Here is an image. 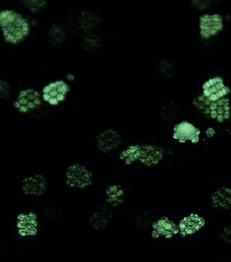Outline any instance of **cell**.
I'll use <instances>...</instances> for the list:
<instances>
[{
    "label": "cell",
    "mask_w": 231,
    "mask_h": 262,
    "mask_svg": "<svg viewBox=\"0 0 231 262\" xmlns=\"http://www.w3.org/2000/svg\"><path fill=\"white\" fill-rule=\"evenodd\" d=\"M0 25L5 39L16 43L29 32V24L20 13L11 10H4L0 13Z\"/></svg>",
    "instance_id": "6da1fadb"
},
{
    "label": "cell",
    "mask_w": 231,
    "mask_h": 262,
    "mask_svg": "<svg viewBox=\"0 0 231 262\" xmlns=\"http://www.w3.org/2000/svg\"><path fill=\"white\" fill-rule=\"evenodd\" d=\"M66 182L71 187L83 189L91 184L92 174L84 166L73 164L66 170Z\"/></svg>",
    "instance_id": "7a4b0ae2"
},
{
    "label": "cell",
    "mask_w": 231,
    "mask_h": 262,
    "mask_svg": "<svg viewBox=\"0 0 231 262\" xmlns=\"http://www.w3.org/2000/svg\"><path fill=\"white\" fill-rule=\"evenodd\" d=\"M119 132L113 128L102 132L96 138V145L99 150L107 154L115 150L121 143Z\"/></svg>",
    "instance_id": "3957f363"
},
{
    "label": "cell",
    "mask_w": 231,
    "mask_h": 262,
    "mask_svg": "<svg viewBox=\"0 0 231 262\" xmlns=\"http://www.w3.org/2000/svg\"><path fill=\"white\" fill-rule=\"evenodd\" d=\"M41 103L39 93L32 88L22 90L14 105L20 112L28 113L37 108Z\"/></svg>",
    "instance_id": "277c9868"
},
{
    "label": "cell",
    "mask_w": 231,
    "mask_h": 262,
    "mask_svg": "<svg viewBox=\"0 0 231 262\" xmlns=\"http://www.w3.org/2000/svg\"><path fill=\"white\" fill-rule=\"evenodd\" d=\"M16 226L18 234L21 237L34 236L38 231L37 216L33 212L18 214Z\"/></svg>",
    "instance_id": "5b68a950"
},
{
    "label": "cell",
    "mask_w": 231,
    "mask_h": 262,
    "mask_svg": "<svg viewBox=\"0 0 231 262\" xmlns=\"http://www.w3.org/2000/svg\"><path fill=\"white\" fill-rule=\"evenodd\" d=\"M68 90L67 83L62 80H57L43 87V98L50 104L56 105L63 100Z\"/></svg>",
    "instance_id": "8992f818"
},
{
    "label": "cell",
    "mask_w": 231,
    "mask_h": 262,
    "mask_svg": "<svg viewBox=\"0 0 231 262\" xmlns=\"http://www.w3.org/2000/svg\"><path fill=\"white\" fill-rule=\"evenodd\" d=\"M199 23L200 34L205 38L217 34L223 27L222 16L219 14L201 15Z\"/></svg>",
    "instance_id": "52a82bcc"
},
{
    "label": "cell",
    "mask_w": 231,
    "mask_h": 262,
    "mask_svg": "<svg viewBox=\"0 0 231 262\" xmlns=\"http://www.w3.org/2000/svg\"><path fill=\"white\" fill-rule=\"evenodd\" d=\"M202 88L203 95L212 102L219 100L230 92L220 77L210 79L203 84Z\"/></svg>",
    "instance_id": "ba28073f"
},
{
    "label": "cell",
    "mask_w": 231,
    "mask_h": 262,
    "mask_svg": "<svg viewBox=\"0 0 231 262\" xmlns=\"http://www.w3.org/2000/svg\"><path fill=\"white\" fill-rule=\"evenodd\" d=\"M164 157V149L158 146L144 144L141 146L139 161L144 165L152 167L158 164Z\"/></svg>",
    "instance_id": "9c48e42d"
},
{
    "label": "cell",
    "mask_w": 231,
    "mask_h": 262,
    "mask_svg": "<svg viewBox=\"0 0 231 262\" xmlns=\"http://www.w3.org/2000/svg\"><path fill=\"white\" fill-rule=\"evenodd\" d=\"M173 130V138L180 142L191 141L192 143H196L199 141L198 136L200 133L199 129L186 121L176 124Z\"/></svg>",
    "instance_id": "30bf717a"
},
{
    "label": "cell",
    "mask_w": 231,
    "mask_h": 262,
    "mask_svg": "<svg viewBox=\"0 0 231 262\" xmlns=\"http://www.w3.org/2000/svg\"><path fill=\"white\" fill-rule=\"evenodd\" d=\"M47 188V182L44 177L35 174L25 178L22 183L23 193L28 195L42 194Z\"/></svg>",
    "instance_id": "8fae6325"
},
{
    "label": "cell",
    "mask_w": 231,
    "mask_h": 262,
    "mask_svg": "<svg viewBox=\"0 0 231 262\" xmlns=\"http://www.w3.org/2000/svg\"><path fill=\"white\" fill-rule=\"evenodd\" d=\"M216 207L228 209L231 207V189L225 187L215 191L211 197Z\"/></svg>",
    "instance_id": "7c38bea8"
},
{
    "label": "cell",
    "mask_w": 231,
    "mask_h": 262,
    "mask_svg": "<svg viewBox=\"0 0 231 262\" xmlns=\"http://www.w3.org/2000/svg\"><path fill=\"white\" fill-rule=\"evenodd\" d=\"M124 194L123 188L119 185H111L105 190L106 200L112 206L120 204L123 202Z\"/></svg>",
    "instance_id": "4fadbf2b"
},
{
    "label": "cell",
    "mask_w": 231,
    "mask_h": 262,
    "mask_svg": "<svg viewBox=\"0 0 231 262\" xmlns=\"http://www.w3.org/2000/svg\"><path fill=\"white\" fill-rule=\"evenodd\" d=\"M141 156V146L131 145L124 149L120 154L119 159L126 165L139 161Z\"/></svg>",
    "instance_id": "5bb4252c"
},
{
    "label": "cell",
    "mask_w": 231,
    "mask_h": 262,
    "mask_svg": "<svg viewBox=\"0 0 231 262\" xmlns=\"http://www.w3.org/2000/svg\"><path fill=\"white\" fill-rule=\"evenodd\" d=\"M22 3L33 12L39 11L47 5V1L41 0H27L22 1Z\"/></svg>",
    "instance_id": "9a60e30c"
},
{
    "label": "cell",
    "mask_w": 231,
    "mask_h": 262,
    "mask_svg": "<svg viewBox=\"0 0 231 262\" xmlns=\"http://www.w3.org/2000/svg\"><path fill=\"white\" fill-rule=\"evenodd\" d=\"M6 84H7V83L4 82L3 80L1 81V94L2 93L3 95H4V94H7L8 87L6 86H7V85H6Z\"/></svg>",
    "instance_id": "2e32d148"
},
{
    "label": "cell",
    "mask_w": 231,
    "mask_h": 262,
    "mask_svg": "<svg viewBox=\"0 0 231 262\" xmlns=\"http://www.w3.org/2000/svg\"><path fill=\"white\" fill-rule=\"evenodd\" d=\"M166 220L164 218L161 219L160 220H159L157 221V222H156L158 225V226L162 227L163 225L166 223Z\"/></svg>",
    "instance_id": "e0dca14e"
},
{
    "label": "cell",
    "mask_w": 231,
    "mask_h": 262,
    "mask_svg": "<svg viewBox=\"0 0 231 262\" xmlns=\"http://www.w3.org/2000/svg\"><path fill=\"white\" fill-rule=\"evenodd\" d=\"M206 133L208 137H211L214 134V131L212 128H209L206 131Z\"/></svg>",
    "instance_id": "ac0fdd59"
},
{
    "label": "cell",
    "mask_w": 231,
    "mask_h": 262,
    "mask_svg": "<svg viewBox=\"0 0 231 262\" xmlns=\"http://www.w3.org/2000/svg\"><path fill=\"white\" fill-rule=\"evenodd\" d=\"M156 229L157 232L159 235L162 234L164 232V231L165 230L164 228H163L162 227H160V226H158V227Z\"/></svg>",
    "instance_id": "d6986e66"
},
{
    "label": "cell",
    "mask_w": 231,
    "mask_h": 262,
    "mask_svg": "<svg viewBox=\"0 0 231 262\" xmlns=\"http://www.w3.org/2000/svg\"><path fill=\"white\" fill-rule=\"evenodd\" d=\"M172 233L171 231H167L165 236L166 238H170L172 236Z\"/></svg>",
    "instance_id": "ffe728a7"
},
{
    "label": "cell",
    "mask_w": 231,
    "mask_h": 262,
    "mask_svg": "<svg viewBox=\"0 0 231 262\" xmlns=\"http://www.w3.org/2000/svg\"><path fill=\"white\" fill-rule=\"evenodd\" d=\"M217 121L219 122H223V120H224V117L223 116H218L217 117Z\"/></svg>",
    "instance_id": "44dd1931"
},
{
    "label": "cell",
    "mask_w": 231,
    "mask_h": 262,
    "mask_svg": "<svg viewBox=\"0 0 231 262\" xmlns=\"http://www.w3.org/2000/svg\"><path fill=\"white\" fill-rule=\"evenodd\" d=\"M152 235L153 237H157L159 235L156 230H154L152 232Z\"/></svg>",
    "instance_id": "7402d4cb"
},
{
    "label": "cell",
    "mask_w": 231,
    "mask_h": 262,
    "mask_svg": "<svg viewBox=\"0 0 231 262\" xmlns=\"http://www.w3.org/2000/svg\"><path fill=\"white\" fill-rule=\"evenodd\" d=\"M67 77L70 80H73L75 78L74 76L72 74H68Z\"/></svg>",
    "instance_id": "603a6c76"
},
{
    "label": "cell",
    "mask_w": 231,
    "mask_h": 262,
    "mask_svg": "<svg viewBox=\"0 0 231 262\" xmlns=\"http://www.w3.org/2000/svg\"><path fill=\"white\" fill-rule=\"evenodd\" d=\"M178 232V228L176 227H173L172 230L171 231L172 233L176 234Z\"/></svg>",
    "instance_id": "cb8c5ba5"
},
{
    "label": "cell",
    "mask_w": 231,
    "mask_h": 262,
    "mask_svg": "<svg viewBox=\"0 0 231 262\" xmlns=\"http://www.w3.org/2000/svg\"><path fill=\"white\" fill-rule=\"evenodd\" d=\"M153 228L156 229L158 227V225L156 223H155L153 224Z\"/></svg>",
    "instance_id": "d4e9b609"
},
{
    "label": "cell",
    "mask_w": 231,
    "mask_h": 262,
    "mask_svg": "<svg viewBox=\"0 0 231 262\" xmlns=\"http://www.w3.org/2000/svg\"><path fill=\"white\" fill-rule=\"evenodd\" d=\"M180 234H181V235H182L183 236H186L187 235L186 233L184 231H180Z\"/></svg>",
    "instance_id": "484cf974"
},
{
    "label": "cell",
    "mask_w": 231,
    "mask_h": 262,
    "mask_svg": "<svg viewBox=\"0 0 231 262\" xmlns=\"http://www.w3.org/2000/svg\"><path fill=\"white\" fill-rule=\"evenodd\" d=\"M166 232H167V230H165L162 234L165 235V234H166Z\"/></svg>",
    "instance_id": "4316f807"
}]
</instances>
